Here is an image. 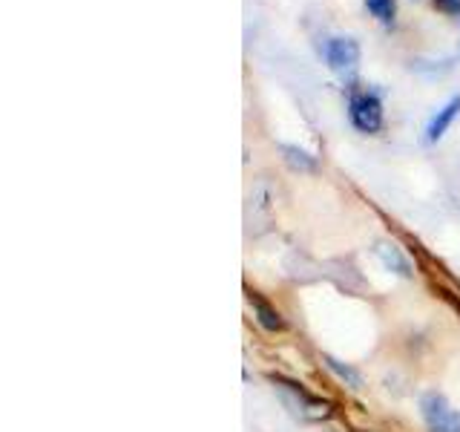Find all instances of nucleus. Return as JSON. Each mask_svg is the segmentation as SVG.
I'll return each instance as SVG.
<instances>
[{"instance_id":"f03ea898","label":"nucleus","mask_w":460,"mask_h":432,"mask_svg":"<svg viewBox=\"0 0 460 432\" xmlns=\"http://www.w3.org/2000/svg\"><path fill=\"white\" fill-rule=\"evenodd\" d=\"M349 119L359 133H366V136L380 133L383 124H385L380 95L374 90H354L349 98Z\"/></svg>"},{"instance_id":"f257e3e1","label":"nucleus","mask_w":460,"mask_h":432,"mask_svg":"<svg viewBox=\"0 0 460 432\" xmlns=\"http://www.w3.org/2000/svg\"><path fill=\"white\" fill-rule=\"evenodd\" d=\"M270 383L279 389L285 407L291 410L296 418H302V421H323V418H331V403L305 392L302 383L285 381V378H279V374H270Z\"/></svg>"},{"instance_id":"1a4fd4ad","label":"nucleus","mask_w":460,"mask_h":432,"mask_svg":"<svg viewBox=\"0 0 460 432\" xmlns=\"http://www.w3.org/2000/svg\"><path fill=\"white\" fill-rule=\"evenodd\" d=\"M279 153L285 158V165L291 170H296V173H314L316 167H320V165H316V156L308 153L305 148H299V144H282Z\"/></svg>"},{"instance_id":"6e6552de","label":"nucleus","mask_w":460,"mask_h":432,"mask_svg":"<svg viewBox=\"0 0 460 432\" xmlns=\"http://www.w3.org/2000/svg\"><path fill=\"white\" fill-rule=\"evenodd\" d=\"M323 366L334 374V378L342 383V386H349V389H363V374H359V369H354L351 364H345V360L334 357V355H323Z\"/></svg>"},{"instance_id":"39448f33","label":"nucleus","mask_w":460,"mask_h":432,"mask_svg":"<svg viewBox=\"0 0 460 432\" xmlns=\"http://www.w3.org/2000/svg\"><path fill=\"white\" fill-rule=\"evenodd\" d=\"M248 302H251V309H253L256 323L262 326V328L268 331V335H279V331L288 328L282 311H279L277 306H273L270 300H265L259 292H248Z\"/></svg>"},{"instance_id":"423d86ee","label":"nucleus","mask_w":460,"mask_h":432,"mask_svg":"<svg viewBox=\"0 0 460 432\" xmlns=\"http://www.w3.org/2000/svg\"><path fill=\"white\" fill-rule=\"evenodd\" d=\"M374 256H377L383 263V268L388 274H394V277H402V280L414 277V268L409 263V256L402 254L394 242H377V245H374Z\"/></svg>"},{"instance_id":"7ed1b4c3","label":"nucleus","mask_w":460,"mask_h":432,"mask_svg":"<svg viewBox=\"0 0 460 432\" xmlns=\"http://www.w3.org/2000/svg\"><path fill=\"white\" fill-rule=\"evenodd\" d=\"M420 418L426 432H460V410H455L449 398L438 389L420 395Z\"/></svg>"},{"instance_id":"9d476101","label":"nucleus","mask_w":460,"mask_h":432,"mask_svg":"<svg viewBox=\"0 0 460 432\" xmlns=\"http://www.w3.org/2000/svg\"><path fill=\"white\" fill-rule=\"evenodd\" d=\"M366 9L371 12V18H377L383 26H392L394 23V14H397V4H394V0H366Z\"/></svg>"},{"instance_id":"0eeeda50","label":"nucleus","mask_w":460,"mask_h":432,"mask_svg":"<svg viewBox=\"0 0 460 432\" xmlns=\"http://www.w3.org/2000/svg\"><path fill=\"white\" fill-rule=\"evenodd\" d=\"M460 115V95H452L446 104L431 115L429 124H426V144H438L446 133H449V127L455 124V119Z\"/></svg>"},{"instance_id":"20e7f679","label":"nucleus","mask_w":460,"mask_h":432,"mask_svg":"<svg viewBox=\"0 0 460 432\" xmlns=\"http://www.w3.org/2000/svg\"><path fill=\"white\" fill-rule=\"evenodd\" d=\"M323 55L337 76H351L359 64V43L354 38H328Z\"/></svg>"},{"instance_id":"9b49d317","label":"nucleus","mask_w":460,"mask_h":432,"mask_svg":"<svg viewBox=\"0 0 460 432\" xmlns=\"http://www.w3.org/2000/svg\"><path fill=\"white\" fill-rule=\"evenodd\" d=\"M435 6H438L440 12L460 14V0H435Z\"/></svg>"}]
</instances>
